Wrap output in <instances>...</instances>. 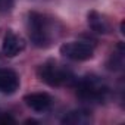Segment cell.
Returning a JSON list of instances; mask_svg holds the SVG:
<instances>
[{
  "mask_svg": "<svg viewBox=\"0 0 125 125\" xmlns=\"http://www.w3.org/2000/svg\"><path fill=\"white\" fill-rule=\"evenodd\" d=\"M80 97L91 102H102L107 96V85L97 77H85L78 84Z\"/></svg>",
  "mask_w": 125,
  "mask_h": 125,
  "instance_id": "3957f363",
  "label": "cell"
},
{
  "mask_svg": "<svg viewBox=\"0 0 125 125\" xmlns=\"http://www.w3.org/2000/svg\"><path fill=\"white\" fill-rule=\"evenodd\" d=\"M40 78L47 83L52 87H59V85H65L72 83V74L68 71L65 66H62L56 62H47V63L41 65L38 69Z\"/></svg>",
  "mask_w": 125,
  "mask_h": 125,
  "instance_id": "7a4b0ae2",
  "label": "cell"
},
{
  "mask_svg": "<svg viewBox=\"0 0 125 125\" xmlns=\"http://www.w3.org/2000/svg\"><path fill=\"white\" fill-rule=\"evenodd\" d=\"M25 104L35 112H44L52 106V97L47 93H31L25 96Z\"/></svg>",
  "mask_w": 125,
  "mask_h": 125,
  "instance_id": "52a82bcc",
  "label": "cell"
},
{
  "mask_svg": "<svg viewBox=\"0 0 125 125\" xmlns=\"http://www.w3.org/2000/svg\"><path fill=\"white\" fill-rule=\"evenodd\" d=\"M124 60H125V49H124V44L119 43L113 49V52H112V54L109 57L107 68L110 71H121L124 68Z\"/></svg>",
  "mask_w": 125,
  "mask_h": 125,
  "instance_id": "30bf717a",
  "label": "cell"
},
{
  "mask_svg": "<svg viewBox=\"0 0 125 125\" xmlns=\"http://www.w3.org/2000/svg\"><path fill=\"white\" fill-rule=\"evenodd\" d=\"M28 32L31 41L37 47H47L53 40V22L41 13L31 12L28 15Z\"/></svg>",
  "mask_w": 125,
  "mask_h": 125,
  "instance_id": "6da1fadb",
  "label": "cell"
},
{
  "mask_svg": "<svg viewBox=\"0 0 125 125\" xmlns=\"http://www.w3.org/2000/svg\"><path fill=\"white\" fill-rule=\"evenodd\" d=\"M15 119L10 115H0V124H13Z\"/></svg>",
  "mask_w": 125,
  "mask_h": 125,
  "instance_id": "8fae6325",
  "label": "cell"
},
{
  "mask_svg": "<svg viewBox=\"0 0 125 125\" xmlns=\"http://www.w3.org/2000/svg\"><path fill=\"white\" fill-rule=\"evenodd\" d=\"M19 87V78L12 69L0 68V93L13 94Z\"/></svg>",
  "mask_w": 125,
  "mask_h": 125,
  "instance_id": "5b68a950",
  "label": "cell"
},
{
  "mask_svg": "<svg viewBox=\"0 0 125 125\" xmlns=\"http://www.w3.org/2000/svg\"><path fill=\"white\" fill-rule=\"evenodd\" d=\"M62 122L68 124V125H85V124L91 122V115L87 110L78 109V110L69 112L63 119H62Z\"/></svg>",
  "mask_w": 125,
  "mask_h": 125,
  "instance_id": "9c48e42d",
  "label": "cell"
},
{
  "mask_svg": "<svg viewBox=\"0 0 125 125\" xmlns=\"http://www.w3.org/2000/svg\"><path fill=\"white\" fill-rule=\"evenodd\" d=\"M12 2H13V0H0V9H2V10H8V9H10Z\"/></svg>",
  "mask_w": 125,
  "mask_h": 125,
  "instance_id": "7c38bea8",
  "label": "cell"
},
{
  "mask_svg": "<svg viewBox=\"0 0 125 125\" xmlns=\"http://www.w3.org/2000/svg\"><path fill=\"white\" fill-rule=\"evenodd\" d=\"M24 47H25V43H24V40L19 35H16L13 31H8L6 32V35L3 38L2 49H3V53L8 57H13L16 54H19V52H22Z\"/></svg>",
  "mask_w": 125,
  "mask_h": 125,
  "instance_id": "8992f818",
  "label": "cell"
},
{
  "mask_svg": "<svg viewBox=\"0 0 125 125\" xmlns=\"http://www.w3.org/2000/svg\"><path fill=\"white\" fill-rule=\"evenodd\" d=\"M60 53L63 54L65 57L71 59V60L83 62V60H88V59L93 57L94 49L88 43L71 41V43H65L63 46L60 47Z\"/></svg>",
  "mask_w": 125,
  "mask_h": 125,
  "instance_id": "277c9868",
  "label": "cell"
},
{
  "mask_svg": "<svg viewBox=\"0 0 125 125\" xmlns=\"http://www.w3.org/2000/svg\"><path fill=\"white\" fill-rule=\"evenodd\" d=\"M88 25H90L91 30L96 31V32L107 34V32L110 31V24H109V21H107L103 15H100V13H97V12H90V13H88Z\"/></svg>",
  "mask_w": 125,
  "mask_h": 125,
  "instance_id": "ba28073f",
  "label": "cell"
}]
</instances>
